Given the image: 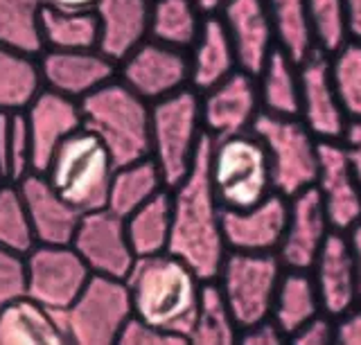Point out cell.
I'll list each match as a JSON object with an SVG mask.
<instances>
[{"instance_id":"7c38bea8","label":"cell","mask_w":361,"mask_h":345,"mask_svg":"<svg viewBox=\"0 0 361 345\" xmlns=\"http://www.w3.org/2000/svg\"><path fill=\"white\" fill-rule=\"evenodd\" d=\"M71 246L86 262L90 273L95 275L124 280L135 262L124 217L111 213L109 208L82 215Z\"/></svg>"},{"instance_id":"ba28073f","label":"cell","mask_w":361,"mask_h":345,"mask_svg":"<svg viewBox=\"0 0 361 345\" xmlns=\"http://www.w3.org/2000/svg\"><path fill=\"white\" fill-rule=\"evenodd\" d=\"M251 131L262 140L269 153L274 192L291 199L316 183L319 140L300 118H278L259 111Z\"/></svg>"},{"instance_id":"4fadbf2b","label":"cell","mask_w":361,"mask_h":345,"mask_svg":"<svg viewBox=\"0 0 361 345\" xmlns=\"http://www.w3.org/2000/svg\"><path fill=\"white\" fill-rule=\"evenodd\" d=\"M300 75V113L302 125L316 140H341L348 118L338 102L330 73V57L314 50L298 63Z\"/></svg>"},{"instance_id":"484cf974","label":"cell","mask_w":361,"mask_h":345,"mask_svg":"<svg viewBox=\"0 0 361 345\" xmlns=\"http://www.w3.org/2000/svg\"><path fill=\"white\" fill-rule=\"evenodd\" d=\"M259 108L278 118H298L300 113V75L298 63L285 50L276 48L255 75Z\"/></svg>"},{"instance_id":"60d3db41","label":"cell","mask_w":361,"mask_h":345,"mask_svg":"<svg viewBox=\"0 0 361 345\" xmlns=\"http://www.w3.org/2000/svg\"><path fill=\"white\" fill-rule=\"evenodd\" d=\"M118 343L120 345H185L190 341L185 337H178V334H169L154 325H147L140 318L131 316L124 330L120 332Z\"/></svg>"},{"instance_id":"f35d334b","label":"cell","mask_w":361,"mask_h":345,"mask_svg":"<svg viewBox=\"0 0 361 345\" xmlns=\"http://www.w3.org/2000/svg\"><path fill=\"white\" fill-rule=\"evenodd\" d=\"M330 73L345 118L361 122V41L350 39L332 54Z\"/></svg>"},{"instance_id":"6da1fadb","label":"cell","mask_w":361,"mask_h":345,"mask_svg":"<svg viewBox=\"0 0 361 345\" xmlns=\"http://www.w3.org/2000/svg\"><path fill=\"white\" fill-rule=\"evenodd\" d=\"M210 147L212 138L203 133L190 174L169 190L172 221L167 253L183 260L201 280H214L228 253L221 232V206L210 183Z\"/></svg>"},{"instance_id":"8d00e7d4","label":"cell","mask_w":361,"mask_h":345,"mask_svg":"<svg viewBox=\"0 0 361 345\" xmlns=\"http://www.w3.org/2000/svg\"><path fill=\"white\" fill-rule=\"evenodd\" d=\"M37 246L27 208L16 183L0 185V249L25 255Z\"/></svg>"},{"instance_id":"7dc6e473","label":"cell","mask_w":361,"mask_h":345,"mask_svg":"<svg viewBox=\"0 0 361 345\" xmlns=\"http://www.w3.org/2000/svg\"><path fill=\"white\" fill-rule=\"evenodd\" d=\"M343 5L348 14L350 39L361 41V0H343Z\"/></svg>"},{"instance_id":"9c48e42d","label":"cell","mask_w":361,"mask_h":345,"mask_svg":"<svg viewBox=\"0 0 361 345\" xmlns=\"http://www.w3.org/2000/svg\"><path fill=\"white\" fill-rule=\"evenodd\" d=\"M282 271L285 269L276 253H226L214 282L237 327H251L271 316V305Z\"/></svg>"},{"instance_id":"52a82bcc","label":"cell","mask_w":361,"mask_h":345,"mask_svg":"<svg viewBox=\"0 0 361 345\" xmlns=\"http://www.w3.org/2000/svg\"><path fill=\"white\" fill-rule=\"evenodd\" d=\"M66 334L73 345H113L120 332L133 316L131 296L124 280L109 275H90L71 307L56 311Z\"/></svg>"},{"instance_id":"7a4b0ae2","label":"cell","mask_w":361,"mask_h":345,"mask_svg":"<svg viewBox=\"0 0 361 345\" xmlns=\"http://www.w3.org/2000/svg\"><path fill=\"white\" fill-rule=\"evenodd\" d=\"M124 282L135 318L190 341L203 280L183 260L167 251L135 258Z\"/></svg>"},{"instance_id":"ab89813d","label":"cell","mask_w":361,"mask_h":345,"mask_svg":"<svg viewBox=\"0 0 361 345\" xmlns=\"http://www.w3.org/2000/svg\"><path fill=\"white\" fill-rule=\"evenodd\" d=\"M25 294V260L23 255L0 249V311Z\"/></svg>"},{"instance_id":"2e32d148","label":"cell","mask_w":361,"mask_h":345,"mask_svg":"<svg viewBox=\"0 0 361 345\" xmlns=\"http://www.w3.org/2000/svg\"><path fill=\"white\" fill-rule=\"evenodd\" d=\"M330 221L316 185L289 199V217L282 242L276 251L282 269L310 271L319 255L325 237L330 235Z\"/></svg>"},{"instance_id":"b9f144b4","label":"cell","mask_w":361,"mask_h":345,"mask_svg":"<svg viewBox=\"0 0 361 345\" xmlns=\"http://www.w3.org/2000/svg\"><path fill=\"white\" fill-rule=\"evenodd\" d=\"M293 345H330L334 343V318L327 314H316L300 330H296L287 339Z\"/></svg>"},{"instance_id":"8fae6325","label":"cell","mask_w":361,"mask_h":345,"mask_svg":"<svg viewBox=\"0 0 361 345\" xmlns=\"http://www.w3.org/2000/svg\"><path fill=\"white\" fill-rule=\"evenodd\" d=\"M118 77L145 102H158L190 84V57L176 50L145 39L118 63Z\"/></svg>"},{"instance_id":"8992f818","label":"cell","mask_w":361,"mask_h":345,"mask_svg":"<svg viewBox=\"0 0 361 345\" xmlns=\"http://www.w3.org/2000/svg\"><path fill=\"white\" fill-rule=\"evenodd\" d=\"M210 183L221 210H246L274 192L271 163L253 131L212 138Z\"/></svg>"},{"instance_id":"bcb514c9","label":"cell","mask_w":361,"mask_h":345,"mask_svg":"<svg viewBox=\"0 0 361 345\" xmlns=\"http://www.w3.org/2000/svg\"><path fill=\"white\" fill-rule=\"evenodd\" d=\"M345 235L350 242V251H353L355 271H357V305H361V221H357Z\"/></svg>"},{"instance_id":"d6986e66","label":"cell","mask_w":361,"mask_h":345,"mask_svg":"<svg viewBox=\"0 0 361 345\" xmlns=\"http://www.w3.org/2000/svg\"><path fill=\"white\" fill-rule=\"evenodd\" d=\"M23 113L32 142V172L43 174L54 149L82 127V108L77 99L66 97L52 88H43Z\"/></svg>"},{"instance_id":"5bb4252c","label":"cell","mask_w":361,"mask_h":345,"mask_svg":"<svg viewBox=\"0 0 361 345\" xmlns=\"http://www.w3.org/2000/svg\"><path fill=\"white\" fill-rule=\"evenodd\" d=\"M259 111L255 77L240 68L201 95V122L210 138L251 131Z\"/></svg>"},{"instance_id":"ac0fdd59","label":"cell","mask_w":361,"mask_h":345,"mask_svg":"<svg viewBox=\"0 0 361 345\" xmlns=\"http://www.w3.org/2000/svg\"><path fill=\"white\" fill-rule=\"evenodd\" d=\"M217 16L231 37L237 68L255 77L278 48L267 0H226Z\"/></svg>"},{"instance_id":"d4e9b609","label":"cell","mask_w":361,"mask_h":345,"mask_svg":"<svg viewBox=\"0 0 361 345\" xmlns=\"http://www.w3.org/2000/svg\"><path fill=\"white\" fill-rule=\"evenodd\" d=\"M56 311L27 294L14 298L0 311V345H66Z\"/></svg>"},{"instance_id":"5b68a950","label":"cell","mask_w":361,"mask_h":345,"mask_svg":"<svg viewBox=\"0 0 361 345\" xmlns=\"http://www.w3.org/2000/svg\"><path fill=\"white\" fill-rule=\"evenodd\" d=\"M203 133L201 95L195 88L185 86L152 104L149 156L167 190H174L190 174Z\"/></svg>"},{"instance_id":"681fc988","label":"cell","mask_w":361,"mask_h":345,"mask_svg":"<svg viewBox=\"0 0 361 345\" xmlns=\"http://www.w3.org/2000/svg\"><path fill=\"white\" fill-rule=\"evenodd\" d=\"M195 3L203 16H212V14H219V9L224 7L226 0H195Z\"/></svg>"},{"instance_id":"603a6c76","label":"cell","mask_w":361,"mask_h":345,"mask_svg":"<svg viewBox=\"0 0 361 345\" xmlns=\"http://www.w3.org/2000/svg\"><path fill=\"white\" fill-rule=\"evenodd\" d=\"M152 0H95L93 12L99 25V46L109 59L120 63L127 54L149 39Z\"/></svg>"},{"instance_id":"30bf717a","label":"cell","mask_w":361,"mask_h":345,"mask_svg":"<svg viewBox=\"0 0 361 345\" xmlns=\"http://www.w3.org/2000/svg\"><path fill=\"white\" fill-rule=\"evenodd\" d=\"M23 260L25 294L52 311L71 307L93 275L71 244H37Z\"/></svg>"},{"instance_id":"f546056e","label":"cell","mask_w":361,"mask_h":345,"mask_svg":"<svg viewBox=\"0 0 361 345\" xmlns=\"http://www.w3.org/2000/svg\"><path fill=\"white\" fill-rule=\"evenodd\" d=\"M169 221H172V194L161 190L149 201L135 208L129 217H124L127 237L135 258L158 255L167 251Z\"/></svg>"},{"instance_id":"d590c367","label":"cell","mask_w":361,"mask_h":345,"mask_svg":"<svg viewBox=\"0 0 361 345\" xmlns=\"http://www.w3.org/2000/svg\"><path fill=\"white\" fill-rule=\"evenodd\" d=\"M32 172V142L25 113H0V174L18 183Z\"/></svg>"},{"instance_id":"f1b7e54d","label":"cell","mask_w":361,"mask_h":345,"mask_svg":"<svg viewBox=\"0 0 361 345\" xmlns=\"http://www.w3.org/2000/svg\"><path fill=\"white\" fill-rule=\"evenodd\" d=\"M43 50H97L99 25L93 9H52L41 12Z\"/></svg>"},{"instance_id":"f6af8a7d","label":"cell","mask_w":361,"mask_h":345,"mask_svg":"<svg viewBox=\"0 0 361 345\" xmlns=\"http://www.w3.org/2000/svg\"><path fill=\"white\" fill-rule=\"evenodd\" d=\"M341 144L345 149L348 163H350V167H353L357 181L361 183V122L359 120H348Z\"/></svg>"},{"instance_id":"44dd1931","label":"cell","mask_w":361,"mask_h":345,"mask_svg":"<svg viewBox=\"0 0 361 345\" xmlns=\"http://www.w3.org/2000/svg\"><path fill=\"white\" fill-rule=\"evenodd\" d=\"M39 63L45 88L77 102L118 75V63L99 50H43Z\"/></svg>"},{"instance_id":"d6a6232c","label":"cell","mask_w":361,"mask_h":345,"mask_svg":"<svg viewBox=\"0 0 361 345\" xmlns=\"http://www.w3.org/2000/svg\"><path fill=\"white\" fill-rule=\"evenodd\" d=\"M240 337L233 314L214 280H203L197 318L190 332V343L195 345H233Z\"/></svg>"},{"instance_id":"3957f363","label":"cell","mask_w":361,"mask_h":345,"mask_svg":"<svg viewBox=\"0 0 361 345\" xmlns=\"http://www.w3.org/2000/svg\"><path fill=\"white\" fill-rule=\"evenodd\" d=\"M79 108L82 127L102 140L116 167L149 156L152 104L135 95L118 75L79 99Z\"/></svg>"},{"instance_id":"74e56055","label":"cell","mask_w":361,"mask_h":345,"mask_svg":"<svg viewBox=\"0 0 361 345\" xmlns=\"http://www.w3.org/2000/svg\"><path fill=\"white\" fill-rule=\"evenodd\" d=\"M307 20L314 50L327 57H332L350 41L343 0H307Z\"/></svg>"},{"instance_id":"1f68e13d","label":"cell","mask_w":361,"mask_h":345,"mask_svg":"<svg viewBox=\"0 0 361 345\" xmlns=\"http://www.w3.org/2000/svg\"><path fill=\"white\" fill-rule=\"evenodd\" d=\"M203 18L195 0H152L149 39L188 52L199 37Z\"/></svg>"},{"instance_id":"83f0119b","label":"cell","mask_w":361,"mask_h":345,"mask_svg":"<svg viewBox=\"0 0 361 345\" xmlns=\"http://www.w3.org/2000/svg\"><path fill=\"white\" fill-rule=\"evenodd\" d=\"M43 88L39 57L0 46V113H23Z\"/></svg>"},{"instance_id":"7bdbcfd3","label":"cell","mask_w":361,"mask_h":345,"mask_svg":"<svg viewBox=\"0 0 361 345\" xmlns=\"http://www.w3.org/2000/svg\"><path fill=\"white\" fill-rule=\"evenodd\" d=\"M282 341H285V337H282V332L276 327V322L271 318H264L251 327L240 330V337H237V343L244 345H280Z\"/></svg>"},{"instance_id":"277c9868","label":"cell","mask_w":361,"mask_h":345,"mask_svg":"<svg viewBox=\"0 0 361 345\" xmlns=\"http://www.w3.org/2000/svg\"><path fill=\"white\" fill-rule=\"evenodd\" d=\"M116 170L102 140L93 131L79 127L54 149L43 176L66 203L84 215L106 208Z\"/></svg>"},{"instance_id":"7402d4cb","label":"cell","mask_w":361,"mask_h":345,"mask_svg":"<svg viewBox=\"0 0 361 345\" xmlns=\"http://www.w3.org/2000/svg\"><path fill=\"white\" fill-rule=\"evenodd\" d=\"M16 185L25 201L37 244H71L82 213L66 203L39 172H30Z\"/></svg>"},{"instance_id":"cb8c5ba5","label":"cell","mask_w":361,"mask_h":345,"mask_svg":"<svg viewBox=\"0 0 361 345\" xmlns=\"http://www.w3.org/2000/svg\"><path fill=\"white\" fill-rule=\"evenodd\" d=\"M188 52L190 86L197 93H206L208 88L217 86L221 80L237 70L235 48L217 14L203 18L199 37Z\"/></svg>"},{"instance_id":"c3c4849f","label":"cell","mask_w":361,"mask_h":345,"mask_svg":"<svg viewBox=\"0 0 361 345\" xmlns=\"http://www.w3.org/2000/svg\"><path fill=\"white\" fill-rule=\"evenodd\" d=\"M43 7L52 9H71V12H79V9H93L95 0H41Z\"/></svg>"},{"instance_id":"ffe728a7","label":"cell","mask_w":361,"mask_h":345,"mask_svg":"<svg viewBox=\"0 0 361 345\" xmlns=\"http://www.w3.org/2000/svg\"><path fill=\"white\" fill-rule=\"evenodd\" d=\"M310 273L323 314L336 320L357 307V271L345 232L330 230Z\"/></svg>"},{"instance_id":"4dcf8cb0","label":"cell","mask_w":361,"mask_h":345,"mask_svg":"<svg viewBox=\"0 0 361 345\" xmlns=\"http://www.w3.org/2000/svg\"><path fill=\"white\" fill-rule=\"evenodd\" d=\"M161 190H167L158 165L147 156L142 161L122 165L113 174L106 208L120 217H129L135 208L149 201Z\"/></svg>"},{"instance_id":"4316f807","label":"cell","mask_w":361,"mask_h":345,"mask_svg":"<svg viewBox=\"0 0 361 345\" xmlns=\"http://www.w3.org/2000/svg\"><path fill=\"white\" fill-rule=\"evenodd\" d=\"M321 314V300L310 271L285 269L278 280L274 305H271V320L289 339L293 332L300 330L310 318Z\"/></svg>"},{"instance_id":"f907efd6","label":"cell","mask_w":361,"mask_h":345,"mask_svg":"<svg viewBox=\"0 0 361 345\" xmlns=\"http://www.w3.org/2000/svg\"><path fill=\"white\" fill-rule=\"evenodd\" d=\"M3 183H5V181H3V174H0V185H3Z\"/></svg>"},{"instance_id":"9a60e30c","label":"cell","mask_w":361,"mask_h":345,"mask_svg":"<svg viewBox=\"0 0 361 345\" xmlns=\"http://www.w3.org/2000/svg\"><path fill=\"white\" fill-rule=\"evenodd\" d=\"M314 185L332 230L348 232L361 221V183L348 163L341 140H319V174Z\"/></svg>"},{"instance_id":"ee69618b","label":"cell","mask_w":361,"mask_h":345,"mask_svg":"<svg viewBox=\"0 0 361 345\" xmlns=\"http://www.w3.org/2000/svg\"><path fill=\"white\" fill-rule=\"evenodd\" d=\"M334 343L361 345V305L345 311L334 322Z\"/></svg>"},{"instance_id":"836d02e7","label":"cell","mask_w":361,"mask_h":345,"mask_svg":"<svg viewBox=\"0 0 361 345\" xmlns=\"http://www.w3.org/2000/svg\"><path fill=\"white\" fill-rule=\"evenodd\" d=\"M41 12V0H0V46L39 57Z\"/></svg>"},{"instance_id":"e575fe53","label":"cell","mask_w":361,"mask_h":345,"mask_svg":"<svg viewBox=\"0 0 361 345\" xmlns=\"http://www.w3.org/2000/svg\"><path fill=\"white\" fill-rule=\"evenodd\" d=\"M274 20L276 46L300 63L314 52V41L307 20V0H267Z\"/></svg>"},{"instance_id":"e0dca14e","label":"cell","mask_w":361,"mask_h":345,"mask_svg":"<svg viewBox=\"0 0 361 345\" xmlns=\"http://www.w3.org/2000/svg\"><path fill=\"white\" fill-rule=\"evenodd\" d=\"M289 199L271 192L246 210H221V232L228 251L276 253L287 228Z\"/></svg>"}]
</instances>
